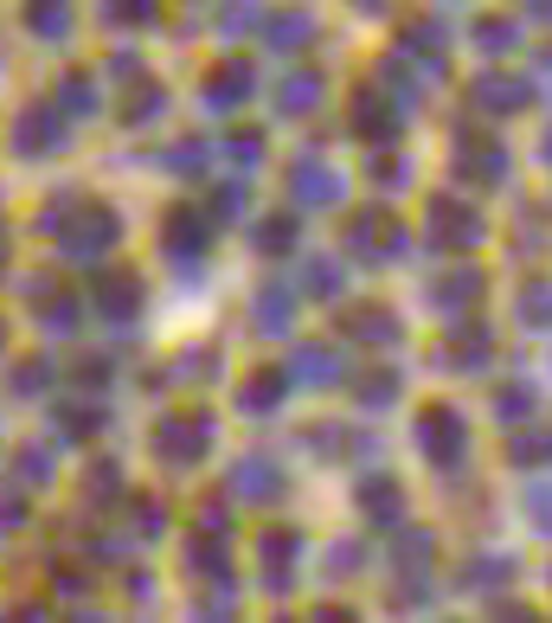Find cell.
I'll use <instances>...</instances> for the list:
<instances>
[{
  "mask_svg": "<svg viewBox=\"0 0 552 623\" xmlns=\"http://www.w3.org/2000/svg\"><path fill=\"white\" fill-rule=\"evenodd\" d=\"M476 103H494V110L508 116V110L527 103V84H514V78H482V84H476Z\"/></svg>",
  "mask_w": 552,
  "mask_h": 623,
  "instance_id": "2",
  "label": "cell"
},
{
  "mask_svg": "<svg viewBox=\"0 0 552 623\" xmlns=\"http://www.w3.org/2000/svg\"><path fill=\"white\" fill-rule=\"evenodd\" d=\"M533 13H540V20H552V0H533Z\"/></svg>",
  "mask_w": 552,
  "mask_h": 623,
  "instance_id": "10",
  "label": "cell"
},
{
  "mask_svg": "<svg viewBox=\"0 0 552 623\" xmlns=\"http://www.w3.org/2000/svg\"><path fill=\"white\" fill-rule=\"evenodd\" d=\"M514 463H552V431H527V437H514Z\"/></svg>",
  "mask_w": 552,
  "mask_h": 623,
  "instance_id": "4",
  "label": "cell"
},
{
  "mask_svg": "<svg viewBox=\"0 0 552 623\" xmlns=\"http://www.w3.org/2000/svg\"><path fill=\"white\" fill-rule=\"evenodd\" d=\"M527 514H533L540 533H552V482H533V489H527Z\"/></svg>",
  "mask_w": 552,
  "mask_h": 623,
  "instance_id": "7",
  "label": "cell"
},
{
  "mask_svg": "<svg viewBox=\"0 0 552 623\" xmlns=\"http://www.w3.org/2000/svg\"><path fill=\"white\" fill-rule=\"evenodd\" d=\"M425 443H430V457H450V463H457L462 457V418L457 411H430Z\"/></svg>",
  "mask_w": 552,
  "mask_h": 623,
  "instance_id": "1",
  "label": "cell"
},
{
  "mask_svg": "<svg viewBox=\"0 0 552 623\" xmlns=\"http://www.w3.org/2000/svg\"><path fill=\"white\" fill-rule=\"evenodd\" d=\"M437 238H450V245H469V238H482V218H469L462 206H437Z\"/></svg>",
  "mask_w": 552,
  "mask_h": 623,
  "instance_id": "3",
  "label": "cell"
},
{
  "mask_svg": "<svg viewBox=\"0 0 552 623\" xmlns=\"http://www.w3.org/2000/svg\"><path fill=\"white\" fill-rule=\"evenodd\" d=\"M540 155H546V161H552V129H546V142H540Z\"/></svg>",
  "mask_w": 552,
  "mask_h": 623,
  "instance_id": "12",
  "label": "cell"
},
{
  "mask_svg": "<svg viewBox=\"0 0 552 623\" xmlns=\"http://www.w3.org/2000/svg\"><path fill=\"white\" fill-rule=\"evenodd\" d=\"M482 45H489V52L514 45V27H508V20H489V27H482Z\"/></svg>",
  "mask_w": 552,
  "mask_h": 623,
  "instance_id": "9",
  "label": "cell"
},
{
  "mask_svg": "<svg viewBox=\"0 0 552 623\" xmlns=\"http://www.w3.org/2000/svg\"><path fill=\"white\" fill-rule=\"evenodd\" d=\"M521 309H527L533 328H552V283H533V289L521 296Z\"/></svg>",
  "mask_w": 552,
  "mask_h": 623,
  "instance_id": "5",
  "label": "cell"
},
{
  "mask_svg": "<svg viewBox=\"0 0 552 623\" xmlns=\"http://www.w3.org/2000/svg\"><path fill=\"white\" fill-rule=\"evenodd\" d=\"M469 174H482V181H501V174H508V155H501V149H482V155L469 161Z\"/></svg>",
  "mask_w": 552,
  "mask_h": 623,
  "instance_id": "8",
  "label": "cell"
},
{
  "mask_svg": "<svg viewBox=\"0 0 552 623\" xmlns=\"http://www.w3.org/2000/svg\"><path fill=\"white\" fill-rule=\"evenodd\" d=\"M494 411H501V418H508V425H521L527 411H533V386H508V392H501V399H494Z\"/></svg>",
  "mask_w": 552,
  "mask_h": 623,
  "instance_id": "6",
  "label": "cell"
},
{
  "mask_svg": "<svg viewBox=\"0 0 552 623\" xmlns=\"http://www.w3.org/2000/svg\"><path fill=\"white\" fill-rule=\"evenodd\" d=\"M501 623H533V617H527V611H508V617H501Z\"/></svg>",
  "mask_w": 552,
  "mask_h": 623,
  "instance_id": "11",
  "label": "cell"
}]
</instances>
